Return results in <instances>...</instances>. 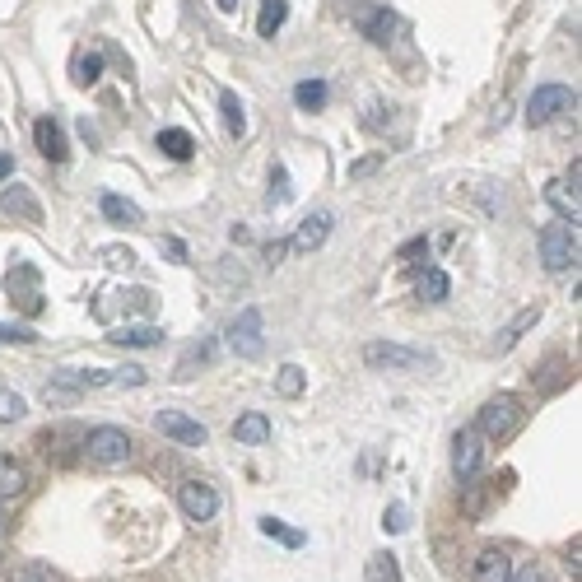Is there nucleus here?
Returning <instances> with one entry per match:
<instances>
[{"label": "nucleus", "mask_w": 582, "mask_h": 582, "mask_svg": "<svg viewBox=\"0 0 582 582\" xmlns=\"http://www.w3.org/2000/svg\"><path fill=\"white\" fill-rule=\"evenodd\" d=\"M331 224H336V215H331V210H317V215H308L303 224H298L294 238H289V252H317V247L331 238Z\"/></svg>", "instance_id": "f8f14e48"}, {"label": "nucleus", "mask_w": 582, "mask_h": 582, "mask_svg": "<svg viewBox=\"0 0 582 582\" xmlns=\"http://www.w3.org/2000/svg\"><path fill=\"white\" fill-rule=\"evenodd\" d=\"M564 564H569L573 582H578V578H582V545H578V541H573V545H569V555H564Z\"/></svg>", "instance_id": "58836bf2"}, {"label": "nucleus", "mask_w": 582, "mask_h": 582, "mask_svg": "<svg viewBox=\"0 0 582 582\" xmlns=\"http://www.w3.org/2000/svg\"><path fill=\"white\" fill-rule=\"evenodd\" d=\"M24 396L10 392V387H0V424H14V420H24Z\"/></svg>", "instance_id": "7c9ffc66"}, {"label": "nucleus", "mask_w": 582, "mask_h": 582, "mask_svg": "<svg viewBox=\"0 0 582 582\" xmlns=\"http://www.w3.org/2000/svg\"><path fill=\"white\" fill-rule=\"evenodd\" d=\"M471 582H513V555L499 550V545L480 550L471 559Z\"/></svg>", "instance_id": "9b49d317"}, {"label": "nucleus", "mask_w": 582, "mask_h": 582, "mask_svg": "<svg viewBox=\"0 0 582 582\" xmlns=\"http://www.w3.org/2000/svg\"><path fill=\"white\" fill-rule=\"evenodd\" d=\"M447 294H452V280H447L443 271H424L420 275V298H429V303H443Z\"/></svg>", "instance_id": "c85d7f7f"}, {"label": "nucleus", "mask_w": 582, "mask_h": 582, "mask_svg": "<svg viewBox=\"0 0 582 582\" xmlns=\"http://www.w3.org/2000/svg\"><path fill=\"white\" fill-rule=\"evenodd\" d=\"M275 387H280V396H303L308 378H303V368H298V364H285V368H280V378H275Z\"/></svg>", "instance_id": "c756f323"}, {"label": "nucleus", "mask_w": 582, "mask_h": 582, "mask_svg": "<svg viewBox=\"0 0 582 582\" xmlns=\"http://www.w3.org/2000/svg\"><path fill=\"white\" fill-rule=\"evenodd\" d=\"M326 98H331L326 80H303V84H294V103H298V108H303V112L326 108Z\"/></svg>", "instance_id": "b1692460"}, {"label": "nucleus", "mask_w": 582, "mask_h": 582, "mask_svg": "<svg viewBox=\"0 0 582 582\" xmlns=\"http://www.w3.org/2000/svg\"><path fill=\"white\" fill-rule=\"evenodd\" d=\"M0 340H19V345H33V340H38V331H33V326H10V322H0Z\"/></svg>", "instance_id": "e433bc0d"}, {"label": "nucleus", "mask_w": 582, "mask_h": 582, "mask_svg": "<svg viewBox=\"0 0 582 582\" xmlns=\"http://www.w3.org/2000/svg\"><path fill=\"white\" fill-rule=\"evenodd\" d=\"M382 527H387V531H406L410 527V508H406V503H392V508L382 513Z\"/></svg>", "instance_id": "473e14b6"}, {"label": "nucleus", "mask_w": 582, "mask_h": 582, "mask_svg": "<svg viewBox=\"0 0 582 582\" xmlns=\"http://www.w3.org/2000/svg\"><path fill=\"white\" fill-rule=\"evenodd\" d=\"M10 168H14V159L10 154H0V177H10Z\"/></svg>", "instance_id": "49530a36"}, {"label": "nucleus", "mask_w": 582, "mask_h": 582, "mask_svg": "<svg viewBox=\"0 0 582 582\" xmlns=\"http://www.w3.org/2000/svg\"><path fill=\"white\" fill-rule=\"evenodd\" d=\"M289 257V243H266V266H280Z\"/></svg>", "instance_id": "a19ab883"}, {"label": "nucleus", "mask_w": 582, "mask_h": 582, "mask_svg": "<svg viewBox=\"0 0 582 582\" xmlns=\"http://www.w3.org/2000/svg\"><path fill=\"white\" fill-rule=\"evenodd\" d=\"M536 322H541V303H531V308H522V312H517L513 322H508V326H503V331H499V336H494V350H513L517 340L527 336V331H531V326H536Z\"/></svg>", "instance_id": "dca6fc26"}, {"label": "nucleus", "mask_w": 582, "mask_h": 582, "mask_svg": "<svg viewBox=\"0 0 582 582\" xmlns=\"http://www.w3.org/2000/svg\"><path fill=\"white\" fill-rule=\"evenodd\" d=\"M177 503H182V513H187L191 522H210V517L219 513V494H215V485H205V480H182Z\"/></svg>", "instance_id": "1a4fd4ad"}, {"label": "nucleus", "mask_w": 582, "mask_h": 582, "mask_svg": "<svg viewBox=\"0 0 582 582\" xmlns=\"http://www.w3.org/2000/svg\"><path fill=\"white\" fill-rule=\"evenodd\" d=\"M5 289H10V294L19 298V308H24V312H38V308H42L38 271H33V266H14V271L5 275Z\"/></svg>", "instance_id": "ddd939ff"}, {"label": "nucleus", "mask_w": 582, "mask_h": 582, "mask_svg": "<svg viewBox=\"0 0 582 582\" xmlns=\"http://www.w3.org/2000/svg\"><path fill=\"white\" fill-rule=\"evenodd\" d=\"M0 210L5 215H14V219H24V224H42V205H38V196L28 187H5V196H0Z\"/></svg>", "instance_id": "4468645a"}, {"label": "nucleus", "mask_w": 582, "mask_h": 582, "mask_svg": "<svg viewBox=\"0 0 582 582\" xmlns=\"http://www.w3.org/2000/svg\"><path fill=\"white\" fill-rule=\"evenodd\" d=\"M541 261L545 271H569V266H578V229L573 224H545L541 229Z\"/></svg>", "instance_id": "7ed1b4c3"}, {"label": "nucleus", "mask_w": 582, "mask_h": 582, "mask_svg": "<svg viewBox=\"0 0 582 582\" xmlns=\"http://www.w3.org/2000/svg\"><path fill=\"white\" fill-rule=\"evenodd\" d=\"M24 489H28V471L14 457H5V452H0V503L24 499Z\"/></svg>", "instance_id": "a211bd4d"}, {"label": "nucleus", "mask_w": 582, "mask_h": 582, "mask_svg": "<svg viewBox=\"0 0 582 582\" xmlns=\"http://www.w3.org/2000/svg\"><path fill=\"white\" fill-rule=\"evenodd\" d=\"M480 461H485V438H480V429H461V434L452 438V475L466 485V480L480 475Z\"/></svg>", "instance_id": "423d86ee"}, {"label": "nucleus", "mask_w": 582, "mask_h": 582, "mask_svg": "<svg viewBox=\"0 0 582 582\" xmlns=\"http://www.w3.org/2000/svg\"><path fill=\"white\" fill-rule=\"evenodd\" d=\"M289 19V0H261V14H257V33L261 38H275Z\"/></svg>", "instance_id": "4be33fe9"}, {"label": "nucleus", "mask_w": 582, "mask_h": 582, "mask_svg": "<svg viewBox=\"0 0 582 582\" xmlns=\"http://www.w3.org/2000/svg\"><path fill=\"white\" fill-rule=\"evenodd\" d=\"M559 368H564V359H550V364L541 368V373H545V378H541L545 387H559Z\"/></svg>", "instance_id": "37998d69"}, {"label": "nucleus", "mask_w": 582, "mask_h": 582, "mask_svg": "<svg viewBox=\"0 0 582 582\" xmlns=\"http://www.w3.org/2000/svg\"><path fill=\"white\" fill-rule=\"evenodd\" d=\"M10 536V517H5V508H0V541Z\"/></svg>", "instance_id": "de8ad7c7"}, {"label": "nucleus", "mask_w": 582, "mask_h": 582, "mask_svg": "<svg viewBox=\"0 0 582 582\" xmlns=\"http://www.w3.org/2000/svg\"><path fill=\"white\" fill-rule=\"evenodd\" d=\"M494 494H499V480L466 485V494H461V513H466V517H485V508L494 503Z\"/></svg>", "instance_id": "412c9836"}, {"label": "nucleus", "mask_w": 582, "mask_h": 582, "mask_svg": "<svg viewBox=\"0 0 582 582\" xmlns=\"http://www.w3.org/2000/svg\"><path fill=\"white\" fill-rule=\"evenodd\" d=\"M159 149L163 154H168V159H191V154H196V140L187 136V131H159Z\"/></svg>", "instance_id": "a878e982"}, {"label": "nucleus", "mask_w": 582, "mask_h": 582, "mask_svg": "<svg viewBox=\"0 0 582 582\" xmlns=\"http://www.w3.org/2000/svg\"><path fill=\"white\" fill-rule=\"evenodd\" d=\"M266 201H271V205H285L289 201V173H285V168H275V173H271V196H266Z\"/></svg>", "instance_id": "72a5a7b5"}, {"label": "nucleus", "mask_w": 582, "mask_h": 582, "mask_svg": "<svg viewBox=\"0 0 582 582\" xmlns=\"http://www.w3.org/2000/svg\"><path fill=\"white\" fill-rule=\"evenodd\" d=\"M14 582H56L52 569H42V564H24V569H14Z\"/></svg>", "instance_id": "4c0bfd02"}, {"label": "nucleus", "mask_w": 582, "mask_h": 582, "mask_svg": "<svg viewBox=\"0 0 582 582\" xmlns=\"http://www.w3.org/2000/svg\"><path fill=\"white\" fill-rule=\"evenodd\" d=\"M98 70H103V56H80V66H75V80H80V84H94Z\"/></svg>", "instance_id": "f704fd0d"}, {"label": "nucleus", "mask_w": 582, "mask_h": 582, "mask_svg": "<svg viewBox=\"0 0 582 582\" xmlns=\"http://www.w3.org/2000/svg\"><path fill=\"white\" fill-rule=\"evenodd\" d=\"M354 24H359V33L368 42H378V47H387L396 38V28H401L387 5H354Z\"/></svg>", "instance_id": "9d476101"}, {"label": "nucleus", "mask_w": 582, "mask_h": 582, "mask_svg": "<svg viewBox=\"0 0 582 582\" xmlns=\"http://www.w3.org/2000/svg\"><path fill=\"white\" fill-rule=\"evenodd\" d=\"M219 10H238V0H215Z\"/></svg>", "instance_id": "09e8293b"}, {"label": "nucleus", "mask_w": 582, "mask_h": 582, "mask_svg": "<svg viewBox=\"0 0 582 582\" xmlns=\"http://www.w3.org/2000/svg\"><path fill=\"white\" fill-rule=\"evenodd\" d=\"M154 429H159L163 438H173V443L182 447H205V424L201 420H191V415H182V410H159L154 415Z\"/></svg>", "instance_id": "6e6552de"}, {"label": "nucleus", "mask_w": 582, "mask_h": 582, "mask_svg": "<svg viewBox=\"0 0 582 582\" xmlns=\"http://www.w3.org/2000/svg\"><path fill=\"white\" fill-rule=\"evenodd\" d=\"M103 257H108L112 266H131V261H136V252H131V247H126V252H122V247H108Z\"/></svg>", "instance_id": "79ce46f5"}, {"label": "nucleus", "mask_w": 582, "mask_h": 582, "mask_svg": "<svg viewBox=\"0 0 582 582\" xmlns=\"http://www.w3.org/2000/svg\"><path fill=\"white\" fill-rule=\"evenodd\" d=\"M233 438L243 447H261L271 438V420H266L261 410H247V415H238V424H233Z\"/></svg>", "instance_id": "f3484780"}, {"label": "nucleus", "mask_w": 582, "mask_h": 582, "mask_svg": "<svg viewBox=\"0 0 582 582\" xmlns=\"http://www.w3.org/2000/svg\"><path fill=\"white\" fill-rule=\"evenodd\" d=\"M108 340L112 345H122V350H145V345H159L163 331L159 326H117Z\"/></svg>", "instance_id": "aec40b11"}, {"label": "nucleus", "mask_w": 582, "mask_h": 582, "mask_svg": "<svg viewBox=\"0 0 582 582\" xmlns=\"http://www.w3.org/2000/svg\"><path fill=\"white\" fill-rule=\"evenodd\" d=\"M33 140H38L42 159H52V163H66L70 145H66V131H61V122H52V117H38V126H33Z\"/></svg>", "instance_id": "2eb2a0df"}, {"label": "nucleus", "mask_w": 582, "mask_h": 582, "mask_svg": "<svg viewBox=\"0 0 582 582\" xmlns=\"http://www.w3.org/2000/svg\"><path fill=\"white\" fill-rule=\"evenodd\" d=\"M378 163H382V159H359V163H354V168H350V177H368V173H373V168H378Z\"/></svg>", "instance_id": "c03bdc74"}, {"label": "nucleus", "mask_w": 582, "mask_h": 582, "mask_svg": "<svg viewBox=\"0 0 582 582\" xmlns=\"http://www.w3.org/2000/svg\"><path fill=\"white\" fill-rule=\"evenodd\" d=\"M163 252H168V257H177V261H182V257H187V247H182V243H177V238H168V243H163Z\"/></svg>", "instance_id": "a18cd8bd"}, {"label": "nucleus", "mask_w": 582, "mask_h": 582, "mask_svg": "<svg viewBox=\"0 0 582 582\" xmlns=\"http://www.w3.org/2000/svg\"><path fill=\"white\" fill-rule=\"evenodd\" d=\"M84 457L94 461L98 471H117V466L131 461V434L117 429V424H103V429H94L84 438Z\"/></svg>", "instance_id": "f03ea898"}, {"label": "nucleus", "mask_w": 582, "mask_h": 582, "mask_svg": "<svg viewBox=\"0 0 582 582\" xmlns=\"http://www.w3.org/2000/svg\"><path fill=\"white\" fill-rule=\"evenodd\" d=\"M103 215L112 219V224H140V205L136 201H126V196H103Z\"/></svg>", "instance_id": "393cba45"}, {"label": "nucleus", "mask_w": 582, "mask_h": 582, "mask_svg": "<svg viewBox=\"0 0 582 582\" xmlns=\"http://www.w3.org/2000/svg\"><path fill=\"white\" fill-rule=\"evenodd\" d=\"M364 364L378 368V373H410V368L424 364V354L406 350V345H392V340H373V345H364Z\"/></svg>", "instance_id": "39448f33"}, {"label": "nucleus", "mask_w": 582, "mask_h": 582, "mask_svg": "<svg viewBox=\"0 0 582 582\" xmlns=\"http://www.w3.org/2000/svg\"><path fill=\"white\" fill-rule=\"evenodd\" d=\"M219 112H224V126H229V136H243L247 131V117H243V103H238V94H219Z\"/></svg>", "instance_id": "cd10ccee"}, {"label": "nucleus", "mask_w": 582, "mask_h": 582, "mask_svg": "<svg viewBox=\"0 0 582 582\" xmlns=\"http://www.w3.org/2000/svg\"><path fill=\"white\" fill-rule=\"evenodd\" d=\"M364 582H401V564H396L392 550H378V555H368Z\"/></svg>", "instance_id": "5701e85b"}, {"label": "nucleus", "mask_w": 582, "mask_h": 582, "mask_svg": "<svg viewBox=\"0 0 582 582\" xmlns=\"http://www.w3.org/2000/svg\"><path fill=\"white\" fill-rule=\"evenodd\" d=\"M545 201L555 205V210H559V219H564V224H573V229H578V219H582L578 191H569V187H564V182H550V187H545Z\"/></svg>", "instance_id": "6ab92c4d"}, {"label": "nucleus", "mask_w": 582, "mask_h": 582, "mask_svg": "<svg viewBox=\"0 0 582 582\" xmlns=\"http://www.w3.org/2000/svg\"><path fill=\"white\" fill-rule=\"evenodd\" d=\"M261 531H266V536H271V541L289 545V550H303V541H308V536H303V531L285 527V522H280V517H261Z\"/></svg>", "instance_id": "bb28decb"}, {"label": "nucleus", "mask_w": 582, "mask_h": 582, "mask_svg": "<svg viewBox=\"0 0 582 582\" xmlns=\"http://www.w3.org/2000/svg\"><path fill=\"white\" fill-rule=\"evenodd\" d=\"M573 108H578V94H573L569 84H541V89L527 98V122L545 126V122H555V117H564V112H573Z\"/></svg>", "instance_id": "20e7f679"}, {"label": "nucleus", "mask_w": 582, "mask_h": 582, "mask_svg": "<svg viewBox=\"0 0 582 582\" xmlns=\"http://www.w3.org/2000/svg\"><path fill=\"white\" fill-rule=\"evenodd\" d=\"M513 582H550V573H545V569H536V564H527V569H522V573L513 569Z\"/></svg>", "instance_id": "ea45409f"}, {"label": "nucleus", "mask_w": 582, "mask_h": 582, "mask_svg": "<svg viewBox=\"0 0 582 582\" xmlns=\"http://www.w3.org/2000/svg\"><path fill=\"white\" fill-rule=\"evenodd\" d=\"M112 382H117V387H140V382H145V368H136V364L112 368Z\"/></svg>", "instance_id": "c9c22d12"}, {"label": "nucleus", "mask_w": 582, "mask_h": 582, "mask_svg": "<svg viewBox=\"0 0 582 582\" xmlns=\"http://www.w3.org/2000/svg\"><path fill=\"white\" fill-rule=\"evenodd\" d=\"M522 420H527L522 401H517L513 392H499L494 401H485V410H480L475 429H480V438H485V443H508V438L522 429Z\"/></svg>", "instance_id": "f257e3e1"}, {"label": "nucleus", "mask_w": 582, "mask_h": 582, "mask_svg": "<svg viewBox=\"0 0 582 582\" xmlns=\"http://www.w3.org/2000/svg\"><path fill=\"white\" fill-rule=\"evenodd\" d=\"M229 345H233V354H243V359H261V350H266V336H261V312L257 308H243L238 317H233Z\"/></svg>", "instance_id": "0eeeda50"}, {"label": "nucleus", "mask_w": 582, "mask_h": 582, "mask_svg": "<svg viewBox=\"0 0 582 582\" xmlns=\"http://www.w3.org/2000/svg\"><path fill=\"white\" fill-rule=\"evenodd\" d=\"M420 257H429V238H410V243L396 252V261H401V266H415Z\"/></svg>", "instance_id": "2f4dec72"}]
</instances>
